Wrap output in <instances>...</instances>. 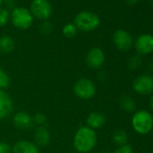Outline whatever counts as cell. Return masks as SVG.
<instances>
[{"mask_svg": "<svg viewBox=\"0 0 153 153\" xmlns=\"http://www.w3.org/2000/svg\"><path fill=\"white\" fill-rule=\"evenodd\" d=\"M97 143V134L96 131L87 125L79 127L73 138V146L79 153H88L92 151Z\"/></svg>", "mask_w": 153, "mask_h": 153, "instance_id": "obj_1", "label": "cell"}, {"mask_svg": "<svg viewBox=\"0 0 153 153\" xmlns=\"http://www.w3.org/2000/svg\"><path fill=\"white\" fill-rule=\"evenodd\" d=\"M132 129L140 135L150 132L153 129V116L146 110H140L133 114L131 117Z\"/></svg>", "mask_w": 153, "mask_h": 153, "instance_id": "obj_2", "label": "cell"}, {"mask_svg": "<svg viewBox=\"0 0 153 153\" xmlns=\"http://www.w3.org/2000/svg\"><path fill=\"white\" fill-rule=\"evenodd\" d=\"M74 25L76 29L82 32H92L99 26L100 18L93 12L82 11L76 16Z\"/></svg>", "mask_w": 153, "mask_h": 153, "instance_id": "obj_3", "label": "cell"}, {"mask_svg": "<svg viewBox=\"0 0 153 153\" xmlns=\"http://www.w3.org/2000/svg\"><path fill=\"white\" fill-rule=\"evenodd\" d=\"M73 92L76 97L83 100H88L96 96L97 87L90 79L80 78L75 82Z\"/></svg>", "mask_w": 153, "mask_h": 153, "instance_id": "obj_4", "label": "cell"}, {"mask_svg": "<svg viewBox=\"0 0 153 153\" xmlns=\"http://www.w3.org/2000/svg\"><path fill=\"white\" fill-rule=\"evenodd\" d=\"M10 19L13 25L20 30L29 29L33 23V16L32 13L25 7H16L13 9Z\"/></svg>", "mask_w": 153, "mask_h": 153, "instance_id": "obj_5", "label": "cell"}, {"mask_svg": "<svg viewBox=\"0 0 153 153\" xmlns=\"http://www.w3.org/2000/svg\"><path fill=\"white\" fill-rule=\"evenodd\" d=\"M132 89L140 96H149L153 93V76L149 74L140 75L132 82Z\"/></svg>", "mask_w": 153, "mask_h": 153, "instance_id": "obj_6", "label": "cell"}, {"mask_svg": "<svg viewBox=\"0 0 153 153\" xmlns=\"http://www.w3.org/2000/svg\"><path fill=\"white\" fill-rule=\"evenodd\" d=\"M30 12L37 19L45 21L51 16L52 7L48 0H33L31 4Z\"/></svg>", "mask_w": 153, "mask_h": 153, "instance_id": "obj_7", "label": "cell"}, {"mask_svg": "<svg viewBox=\"0 0 153 153\" xmlns=\"http://www.w3.org/2000/svg\"><path fill=\"white\" fill-rule=\"evenodd\" d=\"M105 61V55L102 49L94 47L90 49L86 56V63L92 69H99L103 67Z\"/></svg>", "mask_w": 153, "mask_h": 153, "instance_id": "obj_8", "label": "cell"}, {"mask_svg": "<svg viewBox=\"0 0 153 153\" xmlns=\"http://www.w3.org/2000/svg\"><path fill=\"white\" fill-rule=\"evenodd\" d=\"M113 42L115 47L122 51L130 50L133 43L131 35L124 30L115 31L113 35Z\"/></svg>", "mask_w": 153, "mask_h": 153, "instance_id": "obj_9", "label": "cell"}, {"mask_svg": "<svg viewBox=\"0 0 153 153\" xmlns=\"http://www.w3.org/2000/svg\"><path fill=\"white\" fill-rule=\"evenodd\" d=\"M136 51L141 55H148L153 52V35L144 33L140 35L135 42Z\"/></svg>", "mask_w": 153, "mask_h": 153, "instance_id": "obj_10", "label": "cell"}, {"mask_svg": "<svg viewBox=\"0 0 153 153\" xmlns=\"http://www.w3.org/2000/svg\"><path fill=\"white\" fill-rule=\"evenodd\" d=\"M14 102L12 97L3 89H0V120L7 118L13 112Z\"/></svg>", "mask_w": 153, "mask_h": 153, "instance_id": "obj_11", "label": "cell"}, {"mask_svg": "<svg viewBox=\"0 0 153 153\" xmlns=\"http://www.w3.org/2000/svg\"><path fill=\"white\" fill-rule=\"evenodd\" d=\"M13 123L16 128L27 131L33 125V116L26 112H18L13 116Z\"/></svg>", "mask_w": 153, "mask_h": 153, "instance_id": "obj_12", "label": "cell"}, {"mask_svg": "<svg viewBox=\"0 0 153 153\" xmlns=\"http://www.w3.org/2000/svg\"><path fill=\"white\" fill-rule=\"evenodd\" d=\"M34 143L38 147H47L51 140L50 131L45 125L37 126L33 134Z\"/></svg>", "mask_w": 153, "mask_h": 153, "instance_id": "obj_13", "label": "cell"}, {"mask_svg": "<svg viewBox=\"0 0 153 153\" xmlns=\"http://www.w3.org/2000/svg\"><path fill=\"white\" fill-rule=\"evenodd\" d=\"M13 153H40V150L34 142L22 140L14 144Z\"/></svg>", "mask_w": 153, "mask_h": 153, "instance_id": "obj_14", "label": "cell"}, {"mask_svg": "<svg viewBox=\"0 0 153 153\" xmlns=\"http://www.w3.org/2000/svg\"><path fill=\"white\" fill-rule=\"evenodd\" d=\"M106 122L105 115L100 112L90 113L86 119V125L93 130H97L105 125Z\"/></svg>", "mask_w": 153, "mask_h": 153, "instance_id": "obj_15", "label": "cell"}, {"mask_svg": "<svg viewBox=\"0 0 153 153\" xmlns=\"http://www.w3.org/2000/svg\"><path fill=\"white\" fill-rule=\"evenodd\" d=\"M120 106L121 108L127 113H133L136 110L137 105L135 100L129 95H123L120 98Z\"/></svg>", "mask_w": 153, "mask_h": 153, "instance_id": "obj_16", "label": "cell"}, {"mask_svg": "<svg viewBox=\"0 0 153 153\" xmlns=\"http://www.w3.org/2000/svg\"><path fill=\"white\" fill-rule=\"evenodd\" d=\"M15 41L8 35H3L0 37V52L10 53L15 50Z\"/></svg>", "mask_w": 153, "mask_h": 153, "instance_id": "obj_17", "label": "cell"}, {"mask_svg": "<svg viewBox=\"0 0 153 153\" xmlns=\"http://www.w3.org/2000/svg\"><path fill=\"white\" fill-rule=\"evenodd\" d=\"M113 142L118 147L128 144V134L123 129H117L114 131L112 135Z\"/></svg>", "mask_w": 153, "mask_h": 153, "instance_id": "obj_18", "label": "cell"}, {"mask_svg": "<svg viewBox=\"0 0 153 153\" xmlns=\"http://www.w3.org/2000/svg\"><path fill=\"white\" fill-rule=\"evenodd\" d=\"M62 33L67 38H73L78 33V29L73 23H68L63 26Z\"/></svg>", "mask_w": 153, "mask_h": 153, "instance_id": "obj_19", "label": "cell"}, {"mask_svg": "<svg viewBox=\"0 0 153 153\" xmlns=\"http://www.w3.org/2000/svg\"><path fill=\"white\" fill-rule=\"evenodd\" d=\"M10 85V78L8 74L0 67V89H6Z\"/></svg>", "mask_w": 153, "mask_h": 153, "instance_id": "obj_20", "label": "cell"}, {"mask_svg": "<svg viewBox=\"0 0 153 153\" xmlns=\"http://www.w3.org/2000/svg\"><path fill=\"white\" fill-rule=\"evenodd\" d=\"M33 124L35 123L37 126H42V125H45L47 122V117L42 113H37L33 116Z\"/></svg>", "mask_w": 153, "mask_h": 153, "instance_id": "obj_21", "label": "cell"}, {"mask_svg": "<svg viewBox=\"0 0 153 153\" xmlns=\"http://www.w3.org/2000/svg\"><path fill=\"white\" fill-rule=\"evenodd\" d=\"M10 19V14L7 9L0 8V27L5 26Z\"/></svg>", "mask_w": 153, "mask_h": 153, "instance_id": "obj_22", "label": "cell"}, {"mask_svg": "<svg viewBox=\"0 0 153 153\" xmlns=\"http://www.w3.org/2000/svg\"><path fill=\"white\" fill-rule=\"evenodd\" d=\"M141 59L139 56H132L128 61V66L131 69H137L141 65Z\"/></svg>", "mask_w": 153, "mask_h": 153, "instance_id": "obj_23", "label": "cell"}, {"mask_svg": "<svg viewBox=\"0 0 153 153\" xmlns=\"http://www.w3.org/2000/svg\"><path fill=\"white\" fill-rule=\"evenodd\" d=\"M41 32L44 35H50L53 32V25L48 21H44L41 25Z\"/></svg>", "mask_w": 153, "mask_h": 153, "instance_id": "obj_24", "label": "cell"}, {"mask_svg": "<svg viewBox=\"0 0 153 153\" xmlns=\"http://www.w3.org/2000/svg\"><path fill=\"white\" fill-rule=\"evenodd\" d=\"M0 153H13V147L6 141H0Z\"/></svg>", "mask_w": 153, "mask_h": 153, "instance_id": "obj_25", "label": "cell"}, {"mask_svg": "<svg viewBox=\"0 0 153 153\" xmlns=\"http://www.w3.org/2000/svg\"><path fill=\"white\" fill-rule=\"evenodd\" d=\"M114 153H133V149L131 145L125 144V145L117 147V149L114 151Z\"/></svg>", "mask_w": 153, "mask_h": 153, "instance_id": "obj_26", "label": "cell"}, {"mask_svg": "<svg viewBox=\"0 0 153 153\" xmlns=\"http://www.w3.org/2000/svg\"><path fill=\"white\" fill-rule=\"evenodd\" d=\"M7 7H13V5H15V0H7ZM13 9H15L14 8V7H13Z\"/></svg>", "mask_w": 153, "mask_h": 153, "instance_id": "obj_27", "label": "cell"}, {"mask_svg": "<svg viewBox=\"0 0 153 153\" xmlns=\"http://www.w3.org/2000/svg\"><path fill=\"white\" fill-rule=\"evenodd\" d=\"M125 1L129 5H135L139 2V0H125Z\"/></svg>", "mask_w": 153, "mask_h": 153, "instance_id": "obj_28", "label": "cell"}, {"mask_svg": "<svg viewBox=\"0 0 153 153\" xmlns=\"http://www.w3.org/2000/svg\"><path fill=\"white\" fill-rule=\"evenodd\" d=\"M149 106H150L151 111L153 112V96L150 97V100H149Z\"/></svg>", "mask_w": 153, "mask_h": 153, "instance_id": "obj_29", "label": "cell"}, {"mask_svg": "<svg viewBox=\"0 0 153 153\" xmlns=\"http://www.w3.org/2000/svg\"><path fill=\"white\" fill-rule=\"evenodd\" d=\"M2 3H3V0H0V6L2 5Z\"/></svg>", "mask_w": 153, "mask_h": 153, "instance_id": "obj_30", "label": "cell"}, {"mask_svg": "<svg viewBox=\"0 0 153 153\" xmlns=\"http://www.w3.org/2000/svg\"><path fill=\"white\" fill-rule=\"evenodd\" d=\"M101 153H109L108 151H103V152H101Z\"/></svg>", "mask_w": 153, "mask_h": 153, "instance_id": "obj_31", "label": "cell"}, {"mask_svg": "<svg viewBox=\"0 0 153 153\" xmlns=\"http://www.w3.org/2000/svg\"><path fill=\"white\" fill-rule=\"evenodd\" d=\"M150 2H151V3L153 4V0H150Z\"/></svg>", "mask_w": 153, "mask_h": 153, "instance_id": "obj_32", "label": "cell"}, {"mask_svg": "<svg viewBox=\"0 0 153 153\" xmlns=\"http://www.w3.org/2000/svg\"><path fill=\"white\" fill-rule=\"evenodd\" d=\"M152 131H153V129H152Z\"/></svg>", "mask_w": 153, "mask_h": 153, "instance_id": "obj_33", "label": "cell"}]
</instances>
